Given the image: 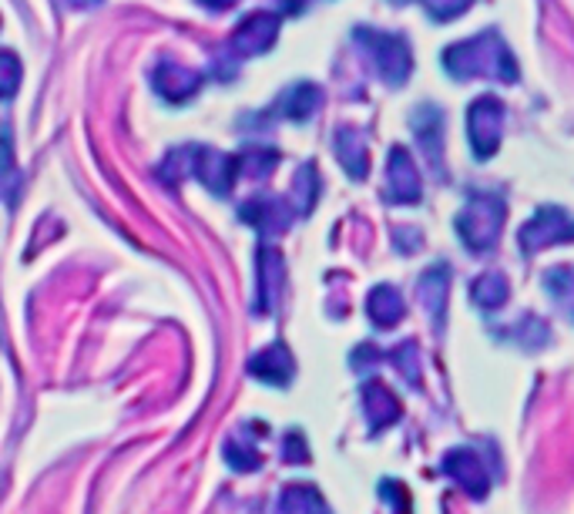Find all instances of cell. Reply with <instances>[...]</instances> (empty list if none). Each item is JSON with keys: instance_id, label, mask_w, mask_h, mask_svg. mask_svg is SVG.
I'll list each match as a JSON object with an SVG mask.
<instances>
[{"instance_id": "10", "label": "cell", "mask_w": 574, "mask_h": 514, "mask_svg": "<svg viewBox=\"0 0 574 514\" xmlns=\"http://www.w3.org/2000/svg\"><path fill=\"white\" fill-rule=\"evenodd\" d=\"M293 216H296V209H289L276 196H259V199H249L246 206H239V219L249 223L253 229H259L263 236H279L283 229H289Z\"/></svg>"}, {"instance_id": "16", "label": "cell", "mask_w": 574, "mask_h": 514, "mask_svg": "<svg viewBox=\"0 0 574 514\" xmlns=\"http://www.w3.org/2000/svg\"><path fill=\"white\" fill-rule=\"evenodd\" d=\"M283 286V263L276 249H259V309L273 313L276 309V296Z\"/></svg>"}, {"instance_id": "26", "label": "cell", "mask_w": 574, "mask_h": 514, "mask_svg": "<svg viewBox=\"0 0 574 514\" xmlns=\"http://www.w3.org/2000/svg\"><path fill=\"white\" fill-rule=\"evenodd\" d=\"M226 461H229L236 471H243V474H246V471H256V467L263 464V457H259V454H256V451H253L246 441H243V447H239L232 437L226 441Z\"/></svg>"}, {"instance_id": "25", "label": "cell", "mask_w": 574, "mask_h": 514, "mask_svg": "<svg viewBox=\"0 0 574 514\" xmlns=\"http://www.w3.org/2000/svg\"><path fill=\"white\" fill-rule=\"evenodd\" d=\"M397 4H410V0H397ZM420 4L427 8V14L434 21H451L471 8V0H420Z\"/></svg>"}, {"instance_id": "11", "label": "cell", "mask_w": 574, "mask_h": 514, "mask_svg": "<svg viewBox=\"0 0 574 514\" xmlns=\"http://www.w3.org/2000/svg\"><path fill=\"white\" fill-rule=\"evenodd\" d=\"M249 374L263 384H273V387H286L296 374V360L289 354L286 343H269L266 350H259L253 360H249Z\"/></svg>"}, {"instance_id": "4", "label": "cell", "mask_w": 574, "mask_h": 514, "mask_svg": "<svg viewBox=\"0 0 574 514\" xmlns=\"http://www.w3.org/2000/svg\"><path fill=\"white\" fill-rule=\"evenodd\" d=\"M501 121H504V105L491 95L477 98L467 108V138L474 145L477 161H487L501 141Z\"/></svg>"}, {"instance_id": "12", "label": "cell", "mask_w": 574, "mask_h": 514, "mask_svg": "<svg viewBox=\"0 0 574 514\" xmlns=\"http://www.w3.org/2000/svg\"><path fill=\"white\" fill-rule=\"evenodd\" d=\"M323 105V91L313 81H296L293 88H286L276 101V115L289 118V121H309L316 115V108Z\"/></svg>"}, {"instance_id": "21", "label": "cell", "mask_w": 574, "mask_h": 514, "mask_svg": "<svg viewBox=\"0 0 574 514\" xmlns=\"http://www.w3.org/2000/svg\"><path fill=\"white\" fill-rule=\"evenodd\" d=\"M188 176H191V145L171 148V151L165 155V161L158 165V179H161L168 189H175V186H181Z\"/></svg>"}, {"instance_id": "18", "label": "cell", "mask_w": 574, "mask_h": 514, "mask_svg": "<svg viewBox=\"0 0 574 514\" xmlns=\"http://www.w3.org/2000/svg\"><path fill=\"white\" fill-rule=\"evenodd\" d=\"M441 125H444V115H441V108H434V105H424V108L414 115V131H417V141L424 145L430 165L441 161V135H444Z\"/></svg>"}, {"instance_id": "19", "label": "cell", "mask_w": 574, "mask_h": 514, "mask_svg": "<svg viewBox=\"0 0 574 514\" xmlns=\"http://www.w3.org/2000/svg\"><path fill=\"white\" fill-rule=\"evenodd\" d=\"M363 404H366V414H369L373 427H387L390 421L400 417V404L394 401V394L383 384H366L363 387Z\"/></svg>"}, {"instance_id": "17", "label": "cell", "mask_w": 574, "mask_h": 514, "mask_svg": "<svg viewBox=\"0 0 574 514\" xmlns=\"http://www.w3.org/2000/svg\"><path fill=\"white\" fill-rule=\"evenodd\" d=\"M366 313L376 326H397L404 316V299L394 286H376L366 299Z\"/></svg>"}, {"instance_id": "5", "label": "cell", "mask_w": 574, "mask_h": 514, "mask_svg": "<svg viewBox=\"0 0 574 514\" xmlns=\"http://www.w3.org/2000/svg\"><path fill=\"white\" fill-rule=\"evenodd\" d=\"M191 176H196L209 192L226 199L239 179L236 155H226V151H216L206 145H191Z\"/></svg>"}, {"instance_id": "22", "label": "cell", "mask_w": 574, "mask_h": 514, "mask_svg": "<svg viewBox=\"0 0 574 514\" xmlns=\"http://www.w3.org/2000/svg\"><path fill=\"white\" fill-rule=\"evenodd\" d=\"M471 296L481 309H497L507 299V279L501 273H487L471 286Z\"/></svg>"}, {"instance_id": "1", "label": "cell", "mask_w": 574, "mask_h": 514, "mask_svg": "<svg viewBox=\"0 0 574 514\" xmlns=\"http://www.w3.org/2000/svg\"><path fill=\"white\" fill-rule=\"evenodd\" d=\"M441 65L454 78H501V81H517V65L507 51V45L497 38V31H481L471 41H461L444 51Z\"/></svg>"}, {"instance_id": "24", "label": "cell", "mask_w": 574, "mask_h": 514, "mask_svg": "<svg viewBox=\"0 0 574 514\" xmlns=\"http://www.w3.org/2000/svg\"><path fill=\"white\" fill-rule=\"evenodd\" d=\"M24 81V65L14 51H0V101H11Z\"/></svg>"}, {"instance_id": "9", "label": "cell", "mask_w": 574, "mask_h": 514, "mask_svg": "<svg viewBox=\"0 0 574 514\" xmlns=\"http://www.w3.org/2000/svg\"><path fill=\"white\" fill-rule=\"evenodd\" d=\"M387 199L397 206H414L420 202V176H417V165L407 155V148H394L390 161H387Z\"/></svg>"}, {"instance_id": "6", "label": "cell", "mask_w": 574, "mask_h": 514, "mask_svg": "<svg viewBox=\"0 0 574 514\" xmlns=\"http://www.w3.org/2000/svg\"><path fill=\"white\" fill-rule=\"evenodd\" d=\"M554 243H574V219L564 209L544 206L537 209V216L521 229V249L524 253H537L544 246Z\"/></svg>"}, {"instance_id": "8", "label": "cell", "mask_w": 574, "mask_h": 514, "mask_svg": "<svg viewBox=\"0 0 574 514\" xmlns=\"http://www.w3.org/2000/svg\"><path fill=\"white\" fill-rule=\"evenodd\" d=\"M151 88H155V95H158L161 101H168V105H185V101H191V98L199 95L202 75L191 71V68H181V65H175V61H161V65H155V71H151Z\"/></svg>"}, {"instance_id": "3", "label": "cell", "mask_w": 574, "mask_h": 514, "mask_svg": "<svg viewBox=\"0 0 574 514\" xmlns=\"http://www.w3.org/2000/svg\"><path fill=\"white\" fill-rule=\"evenodd\" d=\"M504 202L497 196H474L467 209L457 216V233L471 253H484L494 246L501 226H504Z\"/></svg>"}, {"instance_id": "23", "label": "cell", "mask_w": 574, "mask_h": 514, "mask_svg": "<svg viewBox=\"0 0 574 514\" xmlns=\"http://www.w3.org/2000/svg\"><path fill=\"white\" fill-rule=\"evenodd\" d=\"M316 196H319L316 165H303V168H299V176H296V186H293V202H296L299 216H309V212H313Z\"/></svg>"}, {"instance_id": "7", "label": "cell", "mask_w": 574, "mask_h": 514, "mask_svg": "<svg viewBox=\"0 0 574 514\" xmlns=\"http://www.w3.org/2000/svg\"><path fill=\"white\" fill-rule=\"evenodd\" d=\"M276 38H279V14L256 11L236 28L229 48L236 58H256V55H266L276 45Z\"/></svg>"}, {"instance_id": "14", "label": "cell", "mask_w": 574, "mask_h": 514, "mask_svg": "<svg viewBox=\"0 0 574 514\" xmlns=\"http://www.w3.org/2000/svg\"><path fill=\"white\" fill-rule=\"evenodd\" d=\"M21 168L14 158V141H11V128L0 125V199H4L11 209L21 199Z\"/></svg>"}, {"instance_id": "20", "label": "cell", "mask_w": 574, "mask_h": 514, "mask_svg": "<svg viewBox=\"0 0 574 514\" xmlns=\"http://www.w3.org/2000/svg\"><path fill=\"white\" fill-rule=\"evenodd\" d=\"M276 165H279V151H273V148H249V151L236 155V168L246 179H266Z\"/></svg>"}, {"instance_id": "2", "label": "cell", "mask_w": 574, "mask_h": 514, "mask_svg": "<svg viewBox=\"0 0 574 514\" xmlns=\"http://www.w3.org/2000/svg\"><path fill=\"white\" fill-rule=\"evenodd\" d=\"M353 41L363 48V55L373 61V68L379 71V78L400 88L410 71H414V55L404 34H390V31H373V28H356Z\"/></svg>"}, {"instance_id": "29", "label": "cell", "mask_w": 574, "mask_h": 514, "mask_svg": "<svg viewBox=\"0 0 574 514\" xmlns=\"http://www.w3.org/2000/svg\"><path fill=\"white\" fill-rule=\"evenodd\" d=\"M199 4H206V8H212V11H226V8L236 4V0H199Z\"/></svg>"}, {"instance_id": "15", "label": "cell", "mask_w": 574, "mask_h": 514, "mask_svg": "<svg viewBox=\"0 0 574 514\" xmlns=\"http://www.w3.org/2000/svg\"><path fill=\"white\" fill-rule=\"evenodd\" d=\"M333 145H336V155H339L343 168L349 171V179H363V176H366V168H369L363 135H359L356 128H339V131H336V138H333Z\"/></svg>"}, {"instance_id": "27", "label": "cell", "mask_w": 574, "mask_h": 514, "mask_svg": "<svg viewBox=\"0 0 574 514\" xmlns=\"http://www.w3.org/2000/svg\"><path fill=\"white\" fill-rule=\"evenodd\" d=\"M283 457H286V461H299V464L309 457V454H306V444H303V434H296V431L286 434V454H283Z\"/></svg>"}, {"instance_id": "28", "label": "cell", "mask_w": 574, "mask_h": 514, "mask_svg": "<svg viewBox=\"0 0 574 514\" xmlns=\"http://www.w3.org/2000/svg\"><path fill=\"white\" fill-rule=\"evenodd\" d=\"M306 8V0H279V11L283 14H299Z\"/></svg>"}, {"instance_id": "30", "label": "cell", "mask_w": 574, "mask_h": 514, "mask_svg": "<svg viewBox=\"0 0 574 514\" xmlns=\"http://www.w3.org/2000/svg\"><path fill=\"white\" fill-rule=\"evenodd\" d=\"M71 8H78V11H88V8H98L101 0H68Z\"/></svg>"}, {"instance_id": "13", "label": "cell", "mask_w": 574, "mask_h": 514, "mask_svg": "<svg viewBox=\"0 0 574 514\" xmlns=\"http://www.w3.org/2000/svg\"><path fill=\"white\" fill-rule=\"evenodd\" d=\"M444 471H447L464 491H471L474 497H484L487 487H491L487 471L481 467V461H477L471 451H451V454L444 457Z\"/></svg>"}]
</instances>
